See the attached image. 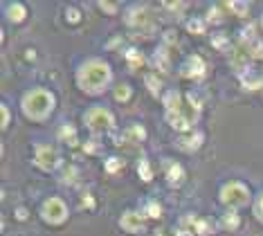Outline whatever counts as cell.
<instances>
[{
	"label": "cell",
	"instance_id": "1",
	"mask_svg": "<svg viewBox=\"0 0 263 236\" xmlns=\"http://www.w3.org/2000/svg\"><path fill=\"white\" fill-rule=\"evenodd\" d=\"M77 84L83 93L97 94L110 84V65L102 59H90L79 68Z\"/></svg>",
	"mask_w": 263,
	"mask_h": 236
},
{
	"label": "cell",
	"instance_id": "2",
	"mask_svg": "<svg viewBox=\"0 0 263 236\" xmlns=\"http://www.w3.org/2000/svg\"><path fill=\"white\" fill-rule=\"evenodd\" d=\"M23 113L25 117L34 119V122H43L45 117H50V113L54 110V94L48 93L43 88H34L29 90L23 97Z\"/></svg>",
	"mask_w": 263,
	"mask_h": 236
},
{
	"label": "cell",
	"instance_id": "3",
	"mask_svg": "<svg viewBox=\"0 0 263 236\" xmlns=\"http://www.w3.org/2000/svg\"><path fill=\"white\" fill-rule=\"evenodd\" d=\"M220 202H225V205L229 207H248L250 205V189L245 187V185H241V182H227V185H223V189H220Z\"/></svg>",
	"mask_w": 263,
	"mask_h": 236
},
{
	"label": "cell",
	"instance_id": "4",
	"mask_svg": "<svg viewBox=\"0 0 263 236\" xmlns=\"http://www.w3.org/2000/svg\"><path fill=\"white\" fill-rule=\"evenodd\" d=\"M86 124L93 133H106V131L112 128L115 119H112L110 110H106V108H90L86 113Z\"/></svg>",
	"mask_w": 263,
	"mask_h": 236
},
{
	"label": "cell",
	"instance_id": "5",
	"mask_svg": "<svg viewBox=\"0 0 263 236\" xmlns=\"http://www.w3.org/2000/svg\"><path fill=\"white\" fill-rule=\"evenodd\" d=\"M41 214H43V221L52 223V225H58V223H63L65 218H68V207H65V202L61 200V198H50V200L43 202Z\"/></svg>",
	"mask_w": 263,
	"mask_h": 236
},
{
	"label": "cell",
	"instance_id": "6",
	"mask_svg": "<svg viewBox=\"0 0 263 236\" xmlns=\"http://www.w3.org/2000/svg\"><path fill=\"white\" fill-rule=\"evenodd\" d=\"M34 162H36V167L43 169V171H52V169H56V164H58L56 148L50 146V144H41V146H36Z\"/></svg>",
	"mask_w": 263,
	"mask_h": 236
},
{
	"label": "cell",
	"instance_id": "7",
	"mask_svg": "<svg viewBox=\"0 0 263 236\" xmlns=\"http://www.w3.org/2000/svg\"><path fill=\"white\" fill-rule=\"evenodd\" d=\"M119 225H122L124 232H131V234H135V232H140L142 227H144V223H142V216L135 212H126L122 216V221H119Z\"/></svg>",
	"mask_w": 263,
	"mask_h": 236
},
{
	"label": "cell",
	"instance_id": "8",
	"mask_svg": "<svg viewBox=\"0 0 263 236\" xmlns=\"http://www.w3.org/2000/svg\"><path fill=\"white\" fill-rule=\"evenodd\" d=\"M25 14H27V11H25V7L20 5V2H14V5L7 7V16H9L11 23H20V20L25 18Z\"/></svg>",
	"mask_w": 263,
	"mask_h": 236
},
{
	"label": "cell",
	"instance_id": "9",
	"mask_svg": "<svg viewBox=\"0 0 263 236\" xmlns=\"http://www.w3.org/2000/svg\"><path fill=\"white\" fill-rule=\"evenodd\" d=\"M189 77H203V72H205V63H203V59L200 56H191L189 59Z\"/></svg>",
	"mask_w": 263,
	"mask_h": 236
},
{
	"label": "cell",
	"instance_id": "10",
	"mask_svg": "<svg viewBox=\"0 0 263 236\" xmlns=\"http://www.w3.org/2000/svg\"><path fill=\"white\" fill-rule=\"evenodd\" d=\"M182 176H185V173H182V167H180V164H171L169 171H166V180H169L171 185H178V182L182 180Z\"/></svg>",
	"mask_w": 263,
	"mask_h": 236
},
{
	"label": "cell",
	"instance_id": "11",
	"mask_svg": "<svg viewBox=\"0 0 263 236\" xmlns=\"http://www.w3.org/2000/svg\"><path fill=\"white\" fill-rule=\"evenodd\" d=\"M200 142H203V135L196 133V135H191V138H182L180 140V146L187 148V151H194V148L200 146Z\"/></svg>",
	"mask_w": 263,
	"mask_h": 236
},
{
	"label": "cell",
	"instance_id": "12",
	"mask_svg": "<svg viewBox=\"0 0 263 236\" xmlns=\"http://www.w3.org/2000/svg\"><path fill=\"white\" fill-rule=\"evenodd\" d=\"M191 223L196 225V232L198 234H211L214 232V225L210 221H203V218H191Z\"/></svg>",
	"mask_w": 263,
	"mask_h": 236
},
{
	"label": "cell",
	"instance_id": "13",
	"mask_svg": "<svg viewBox=\"0 0 263 236\" xmlns=\"http://www.w3.org/2000/svg\"><path fill=\"white\" fill-rule=\"evenodd\" d=\"M223 227H227V230H236V227H239V214H236V212H227V214H225Z\"/></svg>",
	"mask_w": 263,
	"mask_h": 236
},
{
	"label": "cell",
	"instance_id": "14",
	"mask_svg": "<svg viewBox=\"0 0 263 236\" xmlns=\"http://www.w3.org/2000/svg\"><path fill=\"white\" fill-rule=\"evenodd\" d=\"M58 135H61L63 140H68L70 144H77V133H74V128H72V126H63Z\"/></svg>",
	"mask_w": 263,
	"mask_h": 236
},
{
	"label": "cell",
	"instance_id": "15",
	"mask_svg": "<svg viewBox=\"0 0 263 236\" xmlns=\"http://www.w3.org/2000/svg\"><path fill=\"white\" fill-rule=\"evenodd\" d=\"M128 97H131V88H128L126 84L117 86V90H115V99H117V101H126Z\"/></svg>",
	"mask_w": 263,
	"mask_h": 236
},
{
	"label": "cell",
	"instance_id": "16",
	"mask_svg": "<svg viewBox=\"0 0 263 236\" xmlns=\"http://www.w3.org/2000/svg\"><path fill=\"white\" fill-rule=\"evenodd\" d=\"M140 173H142V180H151V167H149L146 160L140 162Z\"/></svg>",
	"mask_w": 263,
	"mask_h": 236
},
{
	"label": "cell",
	"instance_id": "17",
	"mask_svg": "<svg viewBox=\"0 0 263 236\" xmlns=\"http://www.w3.org/2000/svg\"><path fill=\"white\" fill-rule=\"evenodd\" d=\"M119 167H122V160H117V157H110V160H108V164H106V169H108L110 173L117 171Z\"/></svg>",
	"mask_w": 263,
	"mask_h": 236
},
{
	"label": "cell",
	"instance_id": "18",
	"mask_svg": "<svg viewBox=\"0 0 263 236\" xmlns=\"http://www.w3.org/2000/svg\"><path fill=\"white\" fill-rule=\"evenodd\" d=\"M0 113H2V124H0V126L7 128V124H9V108H7V106H0Z\"/></svg>",
	"mask_w": 263,
	"mask_h": 236
},
{
	"label": "cell",
	"instance_id": "19",
	"mask_svg": "<svg viewBox=\"0 0 263 236\" xmlns=\"http://www.w3.org/2000/svg\"><path fill=\"white\" fill-rule=\"evenodd\" d=\"M162 214V209H160V205H156V202H151L149 205V216H153V218H158Z\"/></svg>",
	"mask_w": 263,
	"mask_h": 236
},
{
	"label": "cell",
	"instance_id": "20",
	"mask_svg": "<svg viewBox=\"0 0 263 236\" xmlns=\"http://www.w3.org/2000/svg\"><path fill=\"white\" fill-rule=\"evenodd\" d=\"M128 59H131V63H133V65H137V63L142 65V54H137L135 49H131V52H128Z\"/></svg>",
	"mask_w": 263,
	"mask_h": 236
},
{
	"label": "cell",
	"instance_id": "21",
	"mask_svg": "<svg viewBox=\"0 0 263 236\" xmlns=\"http://www.w3.org/2000/svg\"><path fill=\"white\" fill-rule=\"evenodd\" d=\"M99 7H102L104 11H117V5H115V2H99Z\"/></svg>",
	"mask_w": 263,
	"mask_h": 236
},
{
	"label": "cell",
	"instance_id": "22",
	"mask_svg": "<svg viewBox=\"0 0 263 236\" xmlns=\"http://www.w3.org/2000/svg\"><path fill=\"white\" fill-rule=\"evenodd\" d=\"M257 216H259V221L263 223V196L259 198V202H257Z\"/></svg>",
	"mask_w": 263,
	"mask_h": 236
},
{
	"label": "cell",
	"instance_id": "23",
	"mask_svg": "<svg viewBox=\"0 0 263 236\" xmlns=\"http://www.w3.org/2000/svg\"><path fill=\"white\" fill-rule=\"evenodd\" d=\"M229 7H232V9H236V11H248V2H245V5H243V2H232V5H229Z\"/></svg>",
	"mask_w": 263,
	"mask_h": 236
},
{
	"label": "cell",
	"instance_id": "24",
	"mask_svg": "<svg viewBox=\"0 0 263 236\" xmlns=\"http://www.w3.org/2000/svg\"><path fill=\"white\" fill-rule=\"evenodd\" d=\"M189 30H191V32H194V30H196V32H203V25H200L198 20H191V23H189Z\"/></svg>",
	"mask_w": 263,
	"mask_h": 236
},
{
	"label": "cell",
	"instance_id": "25",
	"mask_svg": "<svg viewBox=\"0 0 263 236\" xmlns=\"http://www.w3.org/2000/svg\"><path fill=\"white\" fill-rule=\"evenodd\" d=\"M68 18L72 20V23H77V20H79V11L77 9H68Z\"/></svg>",
	"mask_w": 263,
	"mask_h": 236
},
{
	"label": "cell",
	"instance_id": "26",
	"mask_svg": "<svg viewBox=\"0 0 263 236\" xmlns=\"http://www.w3.org/2000/svg\"><path fill=\"white\" fill-rule=\"evenodd\" d=\"M146 81H149V86H153V93H158V90H160V84H156V79H153V77H149Z\"/></svg>",
	"mask_w": 263,
	"mask_h": 236
},
{
	"label": "cell",
	"instance_id": "27",
	"mask_svg": "<svg viewBox=\"0 0 263 236\" xmlns=\"http://www.w3.org/2000/svg\"><path fill=\"white\" fill-rule=\"evenodd\" d=\"M95 202H93V198H83V207H93Z\"/></svg>",
	"mask_w": 263,
	"mask_h": 236
},
{
	"label": "cell",
	"instance_id": "28",
	"mask_svg": "<svg viewBox=\"0 0 263 236\" xmlns=\"http://www.w3.org/2000/svg\"><path fill=\"white\" fill-rule=\"evenodd\" d=\"M175 236H191V234H189V232H187V230H180V232H178V234H175Z\"/></svg>",
	"mask_w": 263,
	"mask_h": 236
}]
</instances>
